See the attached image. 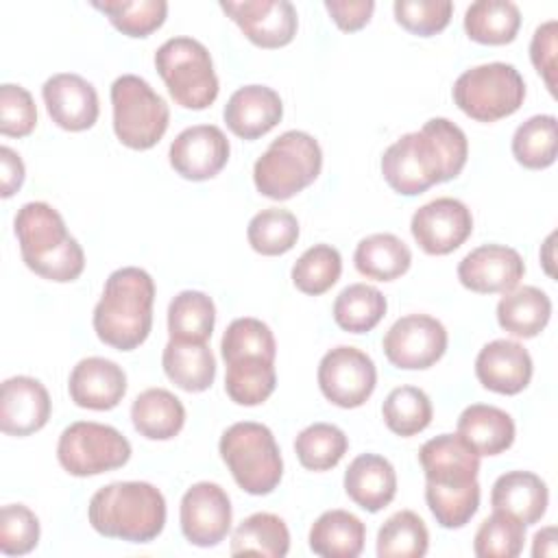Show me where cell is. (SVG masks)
<instances>
[{"label": "cell", "mask_w": 558, "mask_h": 558, "mask_svg": "<svg viewBox=\"0 0 558 558\" xmlns=\"http://www.w3.org/2000/svg\"><path fill=\"white\" fill-rule=\"evenodd\" d=\"M469 157L464 131L447 118H432L421 131L401 135L381 155L386 183L403 196H416L436 183L456 179Z\"/></svg>", "instance_id": "1"}, {"label": "cell", "mask_w": 558, "mask_h": 558, "mask_svg": "<svg viewBox=\"0 0 558 558\" xmlns=\"http://www.w3.org/2000/svg\"><path fill=\"white\" fill-rule=\"evenodd\" d=\"M153 303L155 281L144 268L124 266L113 270L92 316L98 340L118 351L137 349L150 333Z\"/></svg>", "instance_id": "2"}, {"label": "cell", "mask_w": 558, "mask_h": 558, "mask_svg": "<svg viewBox=\"0 0 558 558\" xmlns=\"http://www.w3.org/2000/svg\"><path fill=\"white\" fill-rule=\"evenodd\" d=\"M13 229L22 259L35 275L57 283L81 277L85 253L52 205L44 201L24 203L15 214Z\"/></svg>", "instance_id": "3"}, {"label": "cell", "mask_w": 558, "mask_h": 558, "mask_svg": "<svg viewBox=\"0 0 558 558\" xmlns=\"http://www.w3.org/2000/svg\"><path fill=\"white\" fill-rule=\"evenodd\" d=\"M89 525L107 538L150 543L166 525V499L148 482H111L87 506Z\"/></svg>", "instance_id": "4"}, {"label": "cell", "mask_w": 558, "mask_h": 558, "mask_svg": "<svg viewBox=\"0 0 558 558\" xmlns=\"http://www.w3.org/2000/svg\"><path fill=\"white\" fill-rule=\"evenodd\" d=\"M323 168V150L314 135L286 131L262 153L253 166V181L262 196L288 201L316 181Z\"/></svg>", "instance_id": "5"}, {"label": "cell", "mask_w": 558, "mask_h": 558, "mask_svg": "<svg viewBox=\"0 0 558 558\" xmlns=\"http://www.w3.org/2000/svg\"><path fill=\"white\" fill-rule=\"evenodd\" d=\"M218 451L235 484L248 495L272 493L283 475V460L272 432L253 421H240L220 436Z\"/></svg>", "instance_id": "6"}, {"label": "cell", "mask_w": 558, "mask_h": 558, "mask_svg": "<svg viewBox=\"0 0 558 558\" xmlns=\"http://www.w3.org/2000/svg\"><path fill=\"white\" fill-rule=\"evenodd\" d=\"M155 68L172 100L183 109H207L218 96V76L209 50L192 37H172L155 52Z\"/></svg>", "instance_id": "7"}, {"label": "cell", "mask_w": 558, "mask_h": 558, "mask_svg": "<svg viewBox=\"0 0 558 558\" xmlns=\"http://www.w3.org/2000/svg\"><path fill=\"white\" fill-rule=\"evenodd\" d=\"M525 81L510 63L493 61L464 70L453 83V102L477 122H497L519 111Z\"/></svg>", "instance_id": "8"}, {"label": "cell", "mask_w": 558, "mask_h": 558, "mask_svg": "<svg viewBox=\"0 0 558 558\" xmlns=\"http://www.w3.org/2000/svg\"><path fill=\"white\" fill-rule=\"evenodd\" d=\"M116 137L133 150L153 148L166 133L170 109L166 100L135 74H122L111 85Z\"/></svg>", "instance_id": "9"}, {"label": "cell", "mask_w": 558, "mask_h": 558, "mask_svg": "<svg viewBox=\"0 0 558 558\" xmlns=\"http://www.w3.org/2000/svg\"><path fill=\"white\" fill-rule=\"evenodd\" d=\"M131 458V442L111 425L76 421L68 425L57 442L59 464L74 477H92L120 469Z\"/></svg>", "instance_id": "10"}, {"label": "cell", "mask_w": 558, "mask_h": 558, "mask_svg": "<svg viewBox=\"0 0 558 558\" xmlns=\"http://www.w3.org/2000/svg\"><path fill=\"white\" fill-rule=\"evenodd\" d=\"M318 388L338 408H360L377 386V368L368 353L355 347H333L318 364Z\"/></svg>", "instance_id": "11"}, {"label": "cell", "mask_w": 558, "mask_h": 558, "mask_svg": "<svg viewBox=\"0 0 558 558\" xmlns=\"http://www.w3.org/2000/svg\"><path fill=\"white\" fill-rule=\"evenodd\" d=\"M447 329L429 314H408L392 323L381 340L388 362L403 371L434 366L447 351Z\"/></svg>", "instance_id": "12"}, {"label": "cell", "mask_w": 558, "mask_h": 558, "mask_svg": "<svg viewBox=\"0 0 558 558\" xmlns=\"http://www.w3.org/2000/svg\"><path fill=\"white\" fill-rule=\"evenodd\" d=\"M410 231L427 255H449L469 240L473 216L462 201L440 196L414 211Z\"/></svg>", "instance_id": "13"}, {"label": "cell", "mask_w": 558, "mask_h": 558, "mask_svg": "<svg viewBox=\"0 0 558 558\" xmlns=\"http://www.w3.org/2000/svg\"><path fill=\"white\" fill-rule=\"evenodd\" d=\"M231 499L214 482H196L181 497V532L196 547H214L225 541L231 530Z\"/></svg>", "instance_id": "14"}, {"label": "cell", "mask_w": 558, "mask_h": 558, "mask_svg": "<svg viewBox=\"0 0 558 558\" xmlns=\"http://www.w3.org/2000/svg\"><path fill=\"white\" fill-rule=\"evenodd\" d=\"M220 9L240 26L244 37L259 48L288 46L299 28V15L288 0H222Z\"/></svg>", "instance_id": "15"}, {"label": "cell", "mask_w": 558, "mask_h": 558, "mask_svg": "<svg viewBox=\"0 0 558 558\" xmlns=\"http://www.w3.org/2000/svg\"><path fill=\"white\" fill-rule=\"evenodd\" d=\"M229 150V140L216 124H194L172 140L168 157L183 179L207 181L227 166Z\"/></svg>", "instance_id": "16"}, {"label": "cell", "mask_w": 558, "mask_h": 558, "mask_svg": "<svg viewBox=\"0 0 558 558\" xmlns=\"http://www.w3.org/2000/svg\"><path fill=\"white\" fill-rule=\"evenodd\" d=\"M525 275L521 255L504 244H482L458 264L460 283L477 294H506Z\"/></svg>", "instance_id": "17"}, {"label": "cell", "mask_w": 558, "mask_h": 558, "mask_svg": "<svg viewBox=\"0 0 558 558\" xmlns=\"http://www.w3.org/2000/svg\"><path fill=\"white\" fill-rule=\"evenodd\" d=\"M41 96L52 122L65 131H87L98 120V94L78 74L61 72L50 76L41 87Z\"/></svg>", "instance_id": "18"}, {"label": "cell", "mask_w": 558, "mask_h": 558, "mask_svg": "<svg viewBox=\"0 0 558 558\" xmlns=\"http://www.w3.org/2000/svg\"><path fill=\"white\" fill-rule=\"evenodd\" d=\"M50 395L44 384L28 375H15L2 381L0 390V429L7 436H31L50 418Z\"/></svg>", "instance_id": "19"}, {"label": "cell", "mask_w": 558, "mask_h": 558, "mask_svg": "<svg viewBox=\"0 0 558 558\" xmlns=\"http://www.w3.org/2000/svg\"><path fill=\"white\" fill-rule=\"evenodd\" d=\"M475 375L486 390L497 395H519L532 379V357L517 340H493L475 357Z\"/></svg>", "instance_id": "20"}, {"label": "cell", "mask_w": 558, "mask_h": 558, "mask_svg": "<svg viewBox=\"0 0 558 558\" xmlns=\"http://www.w3.org/2000/svg\"><path fill=\"white\" fill-rule=\"evenodd\" d=\"M70 399L85 410H113L126 395V373L113 360L85 357L68 379Z\"/></svg>", "instance_id": "21"}, {"label": "cell", "mask_w": 558, "mask_h": 558, "mask_svg": "<svg viewBox=\"0 0 558 558\" xmlns=\"http://www.w3.org/2000/svg\"><path fill=\"white\" fill-rule=\"evenodd\" d=\"M222 116L233 135L257 140L279 124L283 102L268 85H244L229 96Z\"/></svg>", "instance_id": "22"}, {"label": "cell", "mask_w": 558, "mask_h": 558, "mask_svg": "<svg viewBox=\"0 0 558 558\" xmlns=\"http://www.w3.org/2000/svg\"><path fill=\"white\" fill-rule=\"evenodd\" d=\"M418 462L423 466L425 482L442 486L473 482L480 473V456L458 434L429 438L418 451Z\"/></svg>", "instance_id": "23"}, {"label": "cell", "mask_w": 558, "mask_h": 558, "mask_svg": "<svg viewBox=\"0 0 558 558\" xmlns=\"http://www.w3.org/2000/svg\"><path fill=\"white\" fill-rule=\"evenodd\" d=\"M349 499L366 512H379L397 495V473L390 460L377 453H362L344 471Z\"/></svg>", "instance_id": "24"}, {"label": "cell", "mask_w": 558, "mask_h": 558, "mask_svg": "<svg viewBox=\"0 0 558 558\" xmlns=\"http://www.w3.org/2000/svg\"><path fill=\"white\" fill-rule=\"evenodd\" d=\"M547 484L532 471H508L495 480L490 490L493 510L508 512L523 525L538 523L547 512Z\"/></svg>", "instance_id": "25"}, {"label": "cell", "mask_w": 558, "mask_h": 558, "mask_svg": "<svg viewBox=\"0 0 558 558\" xmlns=\"http://www.w3.org/2000/svg\"><path fill=\"white\" fill-rule=\"evenodd\" d=\"M456 429L477 456H499L514 442V421L497 405L473 403L464 408Z\"/></svg>", "instance_id": "26"}, {"label": "cell", "mask_w": 558, "mask_h": 558, "mask_svg": "<svg viewBox=\"0 0 558 558\" xmlns=\"http://www.w3.org/2000/svg\"><path fill=\"white\" fill-rule=\"evenodd\" d=\"M161 366L168 379L185 392H203L216 377V357L207 342L170 338L161 353Z\"/></svg>", "instance_id": "27"}, {"label": "cell", "mask_w": 558, "mask_h": 558, "mask_svg": "<svg viewBox=\"0 0 558 558\" xmlns=\"http://www.w3.org/2000/svg\"><path fill=\"white\" fill-rule=\"evenodd\" d=\"M551 318V299L536 286H519L497 303V323L514 338L538 336Z\"/></svg>", "instance_id": "28"}, {"label": "cell", "mask_w": 558, "mask_h": 558, "mask_svg": "<svg viewBox=\"0 0 558 558\" xmlns=\"http://www.w3.org/2000/svg\"><path fill=\"white\" fill-rule=\"evenodd\" d=\"M310 549L323 558H357L364 549L366 527L347 510H327L310 527Z\"/></svg>", "instance_id": "29"}, {"label": "cell", "mask_w": 558, "mask_h": 558, "mask_svg": "<svg viewBox=\"0 0 558 558\" xmlns=\"http://www.w3.org/2000/svg\"><path fill=\"white\" fill-rule=\"evenodd\" d=\"M131 421L140 436L148 440H170L185 425V408L170 390L148 388L135 397Z\"/></svg>", "instance_id": "30"}, {"label": "cell", "mask_w": 558, "mask_h": 558, "mask_svg": "<svg viewBox=\"0 0 558 558\" xmlns=\"http://www.w3.org/2000/svg\"><path fill=\"white\" fill-rule=\"evenodd\" d=\"M357 272L375 281H392L408 272L412 253L395 233H373L357 242L353 253Z\"/></svg>", "instance_id": "31"}, {"label": "cell", "mask_w": 558, "mask_h": 558, "mask_svg": "<svg viewBox=\"0 0 558 558\" xmlns=\"http://www.w3.org/2000/svg\"><path fill=\"white\" fill-rule=\"evenodd\" d=\"M521 26V11L510 0H477L464 11L469 39L486 46L510 44Z\"/></svg>", "instance_id": "32"}, {"label": "cell", "mask_w": 558, "mask_h": 558, "mask_svg": "<svg viewBox=\"0 0 558 558\" xmlns=\"http://www.w3.org/2000/svg\"><path fill=\"white\" fill-rule=\"evenodd\" d=\"M290 551V532L281 517L272 512H255L246 517L231 534V554H257L283 558Z\"/></svg>", "instance_id": "33"}, {"label": "cell", "mask_w": 558, "mask_h": 558, "mask_svg": "<svg viewBox=\"0 0 558 558\" xmlns=\"http://www.w3.org/2000/svg\"><path fill=\"white\" fill-rule=\"evenodd\" d=\"M216 325V305L201 290H183L168 305V333L174 340L207 342Z\"/></svg>", "instance_id": "34"}, {"label": "cell", "mask_w": 558, "mask_h": 558, "mask_svg": "<svg viewBox=\"0 0 558 558\" xmlns=\"http://www.w3.org/2000/svg\"><path fill=\"white\" fill-rule=\"evenodd\" d=\"M386 307V296L375 286L351 283L333 301V320L349 333H366L379 325Z\"/></svg>", "instance_id": "35"}, {"label": "cell", "mask_w": 558, "mask_h": 558, "mask_svg": "<svg viewBox=\"0 0 558 558\" xmlns=\"http://www.w3.org/2000/svg\"><path fill=\"white\" fill-rule=\"evenodd\" d=\"M277 386L275 362L264 357H240L227 364L225 390L229 399L238 405H259L264 403Z\"/></svg>", "instance_id": "36"}, {"label": "cell", "mask_w": 558, "mask_h": 558, "mask_svg": "<svg viewBox=\"0 0 558 558\" xmlns=\"http://www.w3.org/2000/svg\"><path fill=\"white\" fill-rule=\"evenodd\" d=\"M558 135L556 118L551 113H541L527 118L517 126L512 135V155L514 159L530 170L549 168L556 161Z\"/></svg>", "instance_id": "37"}, {"label": "cell", "mask_w": 558, "mask_h": 558, "mask_svg": "<svg viewBox=\"0 0 558 558\" xmlns=\"http://www.w3.org/2000/svg\"><path fill=\"white\" fill-rule=\"evenodd\" d=\"M429 532L412 510H399L377 532L379 558H421L427 554Z\"/></svg>", "instance_id": "38"}, {"label": "cell", "mask_w": 558, "mask_h": 558, "mask_svg": "<svg viewBox=\"0 0 558 558\" xmlns=\"http://www.w3.org/2000/svg\"><path fill=\"white\" fill-rule=\"evenodd\" d=\"M425 501L440 527L458 530L464 527L480 508V484L477 480L456 486L425 482Z\"/></svg>", "instance_id": "39"}, {"label": "cell", "mask_w": 558, "mask_h": 558, "mask_svg": "<svg viewBox=\"0 0 558 558\" xmlns=\"http://www.w3.org/2000/svg\"><path fill=\"white\" fill-rule=\"evenodd\" d=\"M347 434L331 423H312L299 432L294 440V451L303 469L307 471H329L347 453Z\"/></svg>", "instance_id": "40"}, {"label": "cell", "mask_w": 558, "mask_h": 558, "mask_svg": "<svg viewBox=\"0 0 558 558\" xmlns=\"http://www.w3.org/2000/svg\"><path fill=\"white\" fill-rule=\"evenodd\" d=\"M432 414L429 397L416 386H399L390 390L381 405L386 427L401 438L421 434L432 423Z\"/></svg>", "instance_id": "41"}, {"label": "cell", "mask_w": 558, "mask_h": 558, "mask_svg": "<svg viewBox=\"0 0 558 558\" xmlns=\"http://www.w3.org/2000/svg\"><path fill=\"white\" fill-rule=\"evenodd\" d=\"M248 244L259 255H283L299 240V220L292 211L268 207L255 214L246 227Z\"/></svg>", "instance_id": "42"}, {"label": "cell", "mask_w": 558, "mask_h": 558, "mask_svg": "<svg viewBox=\"0 0 558 558\" xmlns=\"http://www.w3.org/2000/svg\"><path fill=\"white\" fill-rule=\"evenodd\" d=\"M92 7L105 13L109 22L129 37H148L168 15V2L163 0H94Z\"/></svg>", "instance_id": "43"}, {"label": "cell", "mask_w": 558, "mask_h": 558, "mask_svg": "<svg viewBox=\"0 0 558 558\" xmlns=\"http://www.w3.org/2000/svg\"><path fill=\"white\" fill-rule=\"evenodd\" d=\"M220 353L225 364L240 357H264L268 362H275L277 344L266 323H262L259 318L244 316L231 320L225 329L220 340Z\"/></svg>", "instance_id": "44"}, {"label": "cell", "mask_w": 558, "mask_h": 558, "mask_svg": "<svg viewBox=\"0 0 558 558\" xmlns=\"http://www.w3.org/2000/svg\"><path fill=\"white\" fill-rule=\"evenodd\" d=\"M525 525L508 512L493 510L473 538V551L480 558H514L523 551Z\"/></svg>", "instance_id": "45"}, {"label": "cell", "mask_w": 558, "mask_h": 558, "mask_svg": "<svg viewBox=\"0 0 558 558\" xmlns=\"http://www.w3.org/2000/svg\"><path fill=\"white\" fill-rule=\"evenodd\" d=\"M342 272V257L331 244L310 246L292 266V283L310 296L325 294Z\"/></svg>", "instance_id": "46"}, {"label": "cell", "mask_w": 558, "mask_h": 558, "mask_svg": "<svg viewBox=\"0 0 558 558\" xmlns=\"http://www.w3.org/2000/svg\"><path fill=\"white\" fill-rule=\"evenodd\" d=\"M39 543V519L24 504H7L0 510V551L24 556Z\"/></svg>", "instance_id": "47"}, {"label": "cell", "mask_w": 558, "mask_h": 558, "mask_svg": "<svg viewBox=\"0 0 558 558\" xmlns=\"http://www.w3.org/2000/svg\"><path fill=\"white\" fill-rule=\"evenodd\" d=\"M395 20L412 35L429 37L447 28L453 4L449 0H397Z\"/></svg>", "instance_id": "48"}, {"label": "cell", "mask_w": 558, "mask_h": 558, "mask_svg": "<svg viewBox=\"0 0 558 558\" xmlns=\"http://www.w3.org/2000/svg\"><path fill=\"white\" fill-rule=\"evenodd\" d=\"M37 124V107L28 89L4 83L0 87V133L9 137H26Z\"/></svg>", "instance_id": "49"}, {"label": "cell", "mask_w": 558, "mask_h": 558, "mask_svg": "<svg viewBox=\"0 0 558 558\" xmlns=\"http://www.w3.org/2000/svg\"><path fill=\"white\" fill-rule=\"evenodd\" d=\"M556 35H558V22L547 20L534 31L530 41L532 65L543 76L551 94H556Z\"/></svg>", "instance_id": "50"}, {"label": "cell", "mask_w": 558, "mask_h": 558, "mask_svg": "<svg viewBox=\"0 0 558 558\" xmlns=\"http://www.w3.org/2000/svg\"><path fill=\"white\" fill-rule=\"evenodd\" d=\"M325 9L340 31L353 33L368 24L375 11V2L373 0H327Z\"/></svg>", "instance_id": "51"}, {"label": "cell", "mask_w": 558, "mask_h": 558, "mask_svg": "<svg viewBox=\"0 0 558 558\" xmlns=\"http://www.w3.org/2000/svg\"><path fill=\"white\" fill-rule=\"evenodd\" d=\"M0 166H2L0 194H2V198H9L24 183V161H22V157L13 148L2 146L0 148Z\"/></svg>", "instance_id": "52"}, {"label": "cell", "mask_w": 558, "mask_h": 558, "mask_svg": "<svg viewBox=\"0 0 558 558\" xmlns=\"http://www.w3.org/2000/svg\"><path fill=\"white\" fill-rule=\"evenodd\" d=\"M532 556H556V527L547 525L541 532L534 534V545H532Z\"/></svg>", "instance_id": "53"}, {"label": "cell", "mask_w": 558, "mask_h": 558, "mask_svg": "<svg viewBox=\"0 0 558 558\" xmlns=\"http://www.w3.org/2000/svg\"><path fill=\"white\" fill-rule=\"evenodd\" d=\"M554 240H556V233H549L547 240L543 242V248H541V262H543V268L549 277H556V270H554Z\"/></svg>", "instance_id": "54"}]
</instances>
